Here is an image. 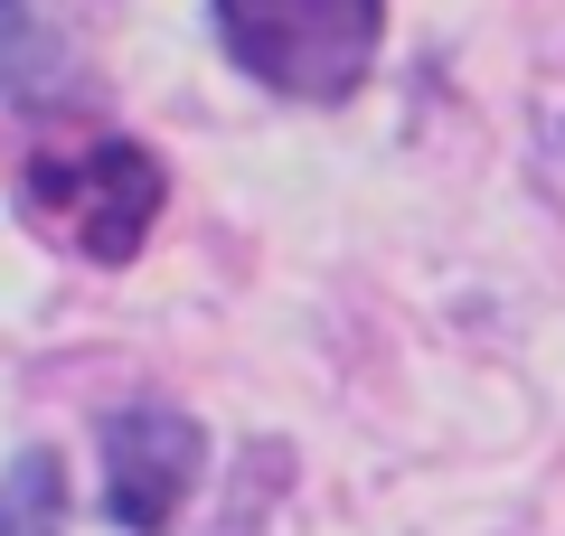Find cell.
I'll use <instances>...</instances> for the list:
<instances>
[{
	"label": "cell",
	"mask_w": 565,
	"mask_h": 536,
	"mask_svg": "<svg viewBox=\"0 0 565 536\" xmlns=\"http://www.w3.org/2000/svg\"><path fill=\"white\" fill-rule=\"evenodd\" d=\"M0 95H10V104H57L66 95L57 47L39 39V20H29L20 0H0Z\"/></svg>",
	"instance_id": "5b68a950"
},
{
	"label": "cell",
	"mask_w": 565,
	"mask_h": 536,
	"mask_svg": "<svg viewBox=\"0 0 565 536\" xmlns=\"http://www.w3.org/2000/svg\"><path fill=\"white\" fill-rule=\"evenodd\" d=\"M207 471V433L180 405H122L104 415V517L122 536H170L180 499Z\"/></svg>",
	"instance_id": "3957f363"
},
{
	"label": "cell",
	"mask_w": 565,
	"mask_h": 536,
	"mask_svg": "<svg viewBox=\"0 0 565 536\" xmlns=\"http://www.w3.org/2000/svg\"><path fill=\"white\" fill-rule=\"evenodd\" d=\"M170 179L161 160L122 132H85V141H39L20 160V207L47 226L57 245H76L85 264H132L161 226Z\"/></svg>",
	"instance_id": "6da1fadb"
},
{
	"label": "cell",
	"mask_w": 565,
	"mask_h": 536,
	"mask_svg": "<svg viewBox=\"0 0 565 536\" xmlns=\"http://www.w3.org/2000/svg\"><path fill=\"white\" fill-rule=\"evenodd\" d=\"M0 536H66V461L47 442H20L0 471Z\"/></svg>",
	"instance_id": "277c9868"
},
{
	"label": "cell",
	"mask_w": 565,
	"mask_h": 536,
	"mask_svg": "<svg viewBox=\"0 0 565 536\" xmlns=\"http://www.w3.org/2000/svg\"><path fill=\"white\" fill-rule=\"evenodd\" d=\"M217 39L264 95L349 104L386 47V0H207Z\"/></svg>",
	"instance_id": "7a4b0ae2"
}]
</instances>
